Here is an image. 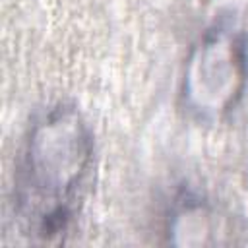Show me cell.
Listing matches in <instances>:
<instances>
[{
    "label": "cell",
    "instance_id": "cell-2",
    "mask_svg": "<svg viewBox=\"0 0 248 248\" xmlns=\"http://www.w3.org/2000/svg\"><path fill=\"white\" fill-rule=\"evenodd\" d=\"M246 81V33L231 17L215 19L186 58L180 83L182 107L200 122H219L238 105Z\"/></svg>",
    "mask_w": 248,
    "mask_h": 248
},
{
    "label": "cell",
    "instance_id": "cell-1",
    "mask_svg": "<svg viewBox=\"0 0 248 248\" xmlns=\"http://www.w3.org/2000/svg\"><path fill=\"white\" fill-rule=\"evenodd\" d=\"M93 167V134L66 103L35 118L23 140L14 203L21 229L41 242L60 240L72 227Z\"/></svg>",
    "mask_w": 248,
    "mask_h": 248
},
{
    "label": "cell",
    "instance_id": "cell-3",
    "mask_svg": "<svg viewBox=\"0 0 248 248\" xmlns=\"http://www.w3.org/2000/svg\"><path fill=\"white\" fill-rule=\"evenodd\" d=\"M180 234L178 244H194V236H198V244H205L207 238L215 232H229L225 219L219 217L209 205L202 203V200L186 198L180 200L172 217H169V234Z\"/></svg>",
    "mask_w": 248,
    "mask_h": 248
}]
</instances>
